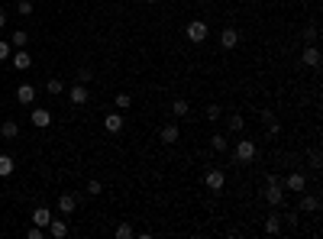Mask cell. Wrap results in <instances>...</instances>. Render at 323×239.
Returning <instances> with one entry per match:
<instances>
[{
  "instance_id": "obj_1",
  "label": "cell",
  "mask_w": 323,
  "mask_h": 239,
  "mask_svg": "<svg viewBox=\"0 0 323 239\" xmlns=\"http://www.w3.org/2000/svg\"><path fill=\"white\" fill-rule=\"evenodd\" d=\"M256 155H259V146L252 139H239L236 142V152H233V159H236V162H243V165H246V162H256Z\"/></svg>"
},
{
  "instance_id": "obj_2",
  "label": "cell",
  "mask_w": 323,
  "mask_h": 239,
  "mask_svg": "<svg viewBox=\"0 0 323 239\" xmlns=\"http://www.w3.org/2000/svg\"><path fill=\"white\" fill-rule=\"evenodd\" d=\"M184 36H188L194 45H201L204 39L210 36V29H207V23H204V19H194V23H188V32H184Z\"/></svg>"
},
{
  "instance_id": "obj_3",
  "label": "cell",
  "mask_w": 323,
  "mask_h": 239,
  "mask_svg": "<svg viewBox=\"0 0 323 239\" xmlns=\"http://www.w3.org/2000/svg\"><path fill=\"white\" fill-rule=\"evenodd\" d=\"M10 65L16 68V71H26V68H32V55H29L26 49H16V52L10 55Z\"/></svg>"
},
{
  "instance_id": "obj_4",
  "label": "cell",
  "mask_w": 323,
  "mask_h": 239,
  "mask_svg": "<svg viewBox=\"0 0 323 239\" xmlns=\"http://www.w3.org/2000/svg\"><path fill=\"white\" fill-rule=\"evenodd\" d=\"M204 184H207L210 191H223V184H226V175L220 172V168H210V172L204 175Z\"/></svg>"
},
{
  "instance_id": "obj_5",
  "label": "cell",
  "mask_w": 323,
  "mask_h": 239,
  "mask_svg": "<svg viewBox=\"0 0 323 239\" xmlns=\"http://www.w3.org/2000/svg\"><path fill=\"white\" fill-rule=\"evenodd\" d=\"M262 197L272 204V207H281V201H285V184H269Z\"/></svg>"
},
{
  "instance_id": "obj_6",
  "label": "cell",
  "mask_w": 323,
  "mask_h": 239,
  "mask_svg": "<svg viewBox=\"0 0 323 239\" xmlns=\"http://www.w3.org/2000/svg\"><path fill=\"white\" fill-rule=\"evenodd\" d=\"M29 120H32V126L45 129V126H49V123H52V110H45V107H32Z\"/></svg>"
},
{
  "instance_id": "obj_7",
  "label": "cell",
  "mask_w": 323,
  "mask_h": 239,
  "mask_svg": "<svg viewBox=\"0 0 323 239\" xmlns=\"http://www.w3.org/2000/svg\"><path fill=\"white\" fill-rule=\"evenodd\" d=\"M281 184H285L288 191H298V194H301V191L307 188V178H304V175H301V172H291V175H288V178L281 181Z\"/></svg>"
},
{
  "instance_id": "obj_8",
  "label": "cell",
  "mask_w": 323,
  "mask_h": 239,
  "mask_svg": "<svg viewBox=\"0 0 323 239\" xmlns=\"http://www.w3.org/2000/svg\"><path fill=\"white\" fill-rule=\"evenodd\" d=\"M159 139L165 142V146H175V142L181 139V133H178V126H175V123H165V126H162V133H159Z\"/></svg>"
},
{
  "instance_id": "obj_9",
  "label": "cell",
  "mask_w": 323,
  "mask_h": 239,
  "mask_svg": "<svg viewBox=\"0 0 323 239\" xmlns=\"http://www.w3.org/2000/svg\"><path fill=\"white\" fill-rule=\"evenodd\" d=\"M301 61H304V68H317L320 65V49L317 45H307V49L301 52Z\"/></svg>"
},
{
  "instance_id": "obj_10",
  "label": "cell",
  "mask_w": 323,
  "mask_h": 239,
  "mask_svg": "<svg viewBox=\"0 0 323 239\" xmlns=\"http://www.w3.org/2000/svg\"><path fill=\"white\" fill-rule=\"evenodd\" d=\"M220 45H223V49H236L239 45V32L233 29V26H226V29L220 32Z\"/></svg>"
},
{
  "instance_id": "obj_11",
  "label": "cell",
  "mask_w": 323,
  "mask_h": 239,
  "mask_svg": "<svg viewBox=\"0 0 323 239\" xmlns=\"http://www.w3.org/2000/svg\"><path fill=\"white\" fill-rule=\"evenodd\" d=\"M301 210H304V214H317V210H320V197L317 194H304V191H301Z\"/></svg>"
},
{
  "instance_id": "obj_12",
  "label": "cell",
  "mask_w": 323,
  "mask_h": 239,
  "mask_svg": "<svg viewBox=\"0 0 323 239\" xmlns=\"http://www.w3.org/2000/svg\"><path fill=\"white\" fill-rule=\"evenodd\" d=\"M16 100H19L23 107H29L32 100H36V87H32V84H19V87H16Z\"/></svg>"
},
{
  "instance_id": "obj_13",
  "label": "cell",
  "mask_w": 323,
  "mask_h": 239,
  "mask_svg": "<svg viewBox=\"0 0 323 239\" xmlns=\"http://www.w3.org/2000/svg\"><path fill=\"white\" fill-rule=\"evenodd\" d=\"M45 230H49L52 239H65V236H68V223H65V220H55V217L49 220V227H45Z\"/></svg>"
},
{
  "instance_id": "obj_14",
  "label": "cell",
  "mask_w": 323,
  "mask_h": 239,
  "mask_svg": "<svg viewBox=\"0 0 323 239\" xmlns=\"http://www.w3.org/2000/svg\"><path fill=\"white\" fill-rule=\"evenodd\" d=\"M104 129H107V133H120V129H123V110L120 113H107Z\"/></svg>"
},
{
  "instance_id": "obj_15",
  "label": "cell",
  "mask_w": 323,
  "mask_h": 239,
  "mask_svg": "<svg viewBox=\"0 0 323 239\" xmlns=\"http://www.w3.org/2000/svg\"><path fill=\"white\" fill-rule=\"evenodd\" d=\"M49 220H52V210L49 207H36V210H32V223H36V227H49Z\"/></svg>"
},
{
  "instance_id": "obj_16",
  "label": "cell",
  "mask_w": 323,
  "mask_h": 239,
  "mask_svg": "<svg viewBox=\"0 0 323 239\" xmlns=\"http://www.w3.org/2000/svg\"><path fill=\"white\" fill-rule=\"evenodd\" d=\"M74 207H78V197H74V194H61L58 197V210H61V214H74Z\"/></svg>"
},
{
  "instance_id": "obj_17",
  "label": "cell",
  "mask_w": 323,
  "mask_h": 239,
  "mask_svg": "<svg viewBox=\"0 0 323 239\" xmlns=\"http://www.w3.org/2000/svg\"><path fill=\"white\" fill-rule=\"evenodd\" d=\"M87 97H91V94H87L84 84H74V87H71V104H74V107H84Z\"/></svg>"
},
{
  "instance_id": "obj_18",
  "label": "cell",
  "mask_w": 323,
  "mask_h": 239,
  "mask_svg": "<svg viewBox=\"0 0 323 239\" xmlns=\"http://www.w3.org/2000/svg\"><path fill=\"white\" fill-rule=\"evenodd\" d=\"M0 136H3V139H19V123H16V120H3Z\"/></svg>"
},
{
  "instance_id": "obj_19",
  "label": "cell",
  "mask_w": 323,
  "mask_h": 239,
  "mask_svg": "<svg viewBox=\"0 0 323 239\" xmlns=\"http://www.w3.org/2000/svg\"><path fill=\"white\" fill-rule=\"evenodd\" d=\"M265 233H269V236H278L281 233V217L278 214H269V220H265Z\"/></svg>"
},
{
  "instance_id": "obj_20",
  "label": "cell",
  "mask_w": 323,
  "mask_h": 239,
  "mask_svg": "<svg viewBox=\"0 0 323 239\" xmlns=\"http://www.w3.org/2000/svg\"><path fill=\"white\" fill-rule=\"evenodd\" d=\"M26 42H29V32H26V29H16L10 36V45H13V49H26Z\"/></svg>"
},
{
  "instance_id": "obj_21",
  "label": "cell",
  "mask_w": 323,
  "mask_h": 239,
  "mask_svg": "<svg viewBox=\"0 0 323 239\" xmlns=\"http://www.w3.org/2000/svg\"><path fill=\"white\" fill-rule=\"evenodd\" d=\"M171 113H175V120H181V117H188L191 113V107H188V100L184 97H178L175 104H171Z\"/></svg>"
},
{
  "instance_id": "obj_22",
  "label": "cell",
  "mask_w": 323,
  "mask_h": 239,
  "mask_svg": "<svg viewBox=\"0 0 323 239\" xmlns=\"http://www.w3.org/2000/svg\"><path fill=\"white\" fill-rule=\"evenodd\" d=\"M113 104H116V110H129V107H133V97H129L126 91H120V94L113 97Z\"/></svg>"
},
{
  "instance_id": "obj_23",
  "label": "cell",
  "mask_w": 323,
  "mask_h": 239,
  "mask_svg": "<svg viewBox=\"0 0 323 239\" xmlns=\"http://www.w3.org/2000/svg\"><path fill=\"white\" fill-rule=\"evenodd\" d=\"M226 126L233 129V133H243V126H246V120L239 117V113H230V117H226Z\"/></svg>"
},
{
  "instance_id": "obj_24",
  "label": "cell",
  "mask_w": 323,
  "mask_h": 239,
  "mask_svg": "<svg viewBox=\"0 0 323 239\" xmlns=\"http://www.w3.org/2000/svg\"><path fill=\"white\" fill-rule=\"evenodd\" d=\"M13 175V159L10 155H0V178H10Z\"/></svg>"
},
{
  "instance_id": "obj_25",
  "label": "cell",
  "mask_w": 323,
  "mask_h": 239,
  "mask_svg": "<svg viewBox=\"0 0 323 239\" xmlns=\"http://www.w3.org/2000/svg\"><path fill=\"white\" fill-rule=\"evenodd\" d=\"M113 236H116V239H133L136 233H133V227H129V223H120V227L113 230Z\"/></svg>"
},
{
  "instance_id": "obj_26",
  "label": "cell",
  "mask_w": 323,
  "mask_h": 239,
  "mask_svg": "<svg viewBox=\"0 0 323 239\" xmlns=\"http://www.w3.org/2000/svg\"><path fill=\"white\" fill-rule=\"evenodd\" d=\"M210 149H214V152H226V136H210Z\"/></svg>"
},
{
  "instance_id": "obj_27",
  "label": "cell",
  "mask_w": 323,
  "mask_h": 239,
  "mask_svg": "<svg viewBox=\"0 0 323 239\" xmlns=\"http://www.w3.org/2000/svg\"><path fill=\"white\" fill-rule=\"evenodd\" d=\"M301 36H304V42H307V45H314V42H317V26H314V23H311V26H304V32H301Z\"/></svg>"
},
{
  "instance_id": "obj_28",
  "label": "cell",
  "mask_w": 323,
  "mask_h": 239,
  "mask_svg": "<svg viewBox=\"0 0 323 239\" xmlns=\"http://www.w3.org/2000/svg\"><path fill=\"white\" fill-rule=\"evenodd\" d=\"M45 91H49V94H61V91H65V84H61L58 78H49V81H45Z\"/></svg>"
},
{
  "instance_id": "obj_29",
  "label": "cell",
  "mask_w": 323,
  "mask_h": 239,
  "mask_svg": "<svg viewBox=\"0 0 323 239\" xmlns=\"http://www.w3.org/2000/svg\"><path fill=\"white\" fill-rule=\"evenodd\" d=\"M16 13H19V16H32V0H19Z\"/></svg>"
},
{
  "instance_id": "obj_30",
  "label": "cell",
  "mask_w": 323,
  "mask_h": 239,
  "mask_svg": "<svg viewBox=\"0 0 323 239\" xmlns=\"http://www.w3.org/2000/svg\"><path fill=\"white\" fill-rule=\"evenodd\" d=\"M204 117H207L210 123H214V120H220V117H223V110H220V107H217V104H210V107H207V110H204Z\"/></svg>"
},
{
  "instance_id": "obj_31",
  "label": "cell",
  "mask_w": 323,
  "mask_h": 239,
  "mask_svg": "<svg viewBox=\"0 0 323 239\" xmlns=\"http://www.w3.org/2000/svg\"><path fill=\"white\" fill-rule=\"evenodd\" d=\"M26 236H29V239H42V236H45V230H42V227H36V223H32V227L26 230Z\"/></svg>"
},
{
  "instance_id": "obj_32",
  "label": "cell",
  "mask_w": 323,
  "mask_h": 239,
  "mask_svg": "<svg viewBox=\"0 0 323 239\" xmlns=\"http://www.w3.org/2000/svg\"><path fill=\"white\" fill-rule=\"evenodd\" d=\"M100 191H104V184H100V181H91V184H87V194H91V197H97Z\"/></svg>"
},
{
  "instance_id": "obj_33",
  "label": "cell",
  "mask_w": 323,
  "mask_h": 239,
  "mask_svg": "<svg viewBox=\"0 0 323 239\" xmlns=\"http://www.w3.org/2000/svg\"><path fill=\"white\" fill-rule=\"evenodd\" d=\"M91 78H94V74H91V68H81V71H78V81H81V84H87Z\"/></svg>"
},
{
  "instance_id": "obj_34",
  "label": "cell",
  "mask_w": 323,
  "mask_h": 239,
  "mask_svg": "<svg viewBox=\"0 0 323 239\" xmlns=\"http://www.w3.org/2000/svg\"><path fill=\"white\" fill-rule=\"evenodd\" d=\"M6 58H10V42L0 39V61H6Z\"/></svg>"
},
{
  "instance_id": "obj_35",
  "label": "cell",
  "mask_w": 323,
  "mask_h": 239,
  "mask_svg": "<svg viewBox=\"0 0 323 239\" xmlns=\"http://www.w3.org/2000/svg\"><path fill=\"white\" fill-rule=\"evenodd\" d=\"M265 126H269V136H278V133H281V123H278V120H272V123H265Z\"/></svg>"
},
{
  "instance_id": "obj_36",
  "label": "cell",
  "mask_w": 323,
  "mask_h": 239,
  "mask_svg": "<svg viewBox=\"0 0 323 239\" xmlns=\"http://www.w3.org/2000/svg\"><path fill=\"white\" fill-rule=\"evenodd\" d=\"M265 184H281V178H278V172H269V175H265Z\"/></svg>"
},
{
  "instance_id": "obj_37",
  "label": "cell",
  "mask_w": 323,
  "mask_h": 239,
  "mask_svg": "<svg viewBox=\"0 0 323 239\" xmlns=\"http://www.w3.org/2000/svg\"><path fill=\"white\" fill-rule=\"evenodd\" d=\"M259 117H262V123H272V120H275V113H272V110H262Z\"/></svg>"
},
{
  "instance_id": "obj_38",
  "label": "cell",
  "mask_w": 323,
  "mask_h": 239,
  "mask_svg": "<svg viewBox=\"0 0 323 239\" xmlns=\"http://www.w3.org/2000/svg\"><path fill=\"white\" fill-rule=\"evenodd\" d=\"M3 26H6V13L0 10V29H3Z\"/></svg>"
},
{
  "instance_id": "obj_39",
  "label": "cell",
  "mask_w": 323,
  "mask_h": 239,
  "mask_svg": "<svg viewBox=\"0 0 323 239\" xmlns=\"http://www.w3.org/2000/svg\"><path fill=\"white\" fill-rule=\"evenodd\" d=\"M146 3H159V0H146Z\"/></svg>"
}]
</instances>
